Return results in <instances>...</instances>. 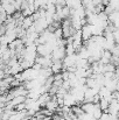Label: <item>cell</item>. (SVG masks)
I'll return each instance as SVG.
<instances>
[{
    "instance_id": "obj_3",
    "label": "cell",
    "mask_w": 119,
    "mask_h": 120,
    "mask_svg": "<svg viewBox=\"0 0 119 120\" xmlns=\"http://www.w3.org/2000/svg\"><path fill=\"white\" fill-rule=\"evenodd\" d=\"M53 51H54V48L49 43L39 44L38 45V54H39L40 56H50Z\"/></svg>"
},
{
    "instance_id": "obj_14",
    "label": "cell",
    "mask_w": 119,
    "mask_h": 120,
    "mask_svg": "<svg viewBox=\"0 0 119 120\" xmlns=\"http://www.w3.org/2000/svg\"><path fill=\"white\" fill-rule=\"evenodd\" d=\"M55 5H56V7H64V6H67V1L65 0H55Z\"/></svg>"
},
{
    "instance_id": "obj_12",
    "label": "cell",
    "mask_w": 119,
    "mask_h": 120,
    "mask_svg": "<svg viewBox=\"0 0 119 120\" xmlns=\"http://www.w3.org/2000/svg\"><path fill=\"white\" fill-rule=\"evenodd\" d=\"M79 118H81V120H97L92 114H89V113H85V112L83 114H81Z\"/></svg>"
},
{
    "instance_id": "obj_2",
    "label": "cell",
    "mask_w": 119,
    "mask_h": 120,
    "mask_svg": "<svg viewBox=\"0 0 119 120\" xmlns=\"http://www.w3.org/2000/svg\"><path fill=\"white\" fill-rule=\"evenodd\" d=\"M77 60H78V55L77 52L73 54V55H67L65 58L63 60V67H64V70L70 68V67H76V63H77Z\"/></svg>"
},
{
    "instance_id": "obj_5",
    "label": "cell",
    "mask_w": 119,
    "mask_h": 120,
    "mask_svg": "<svg viewBox=\"0 0 119 120\" xmlns=\"http://www.w3.org/2000/svg\"><path fill=\"white\" fill-rule=\"evenodd\" d=\"M82 38H83V42H85V41L90 40L92 36H93V34H92V26L91 25H89V23H86V25H84L83 27H82Z\"/></svg>"
},
{
    "instance_id": "obj_6",
    "label": "cell",
    "mask_w": 119,
    "mask_h": 120,
    "mask_svg": "<svg viewBox=\"0 0 119 120\" xmlns=\"http://www.w3.org/2000/svg\"><path fill=\"white\" fill-rule=\"evenodd\" d=\"M50 68H51V70H53L54 75H56V74H61V72L64 70L63 61H54Z\"/></svg>"
},
{
    "instance_id": "obj_8",
    "label": "cell",
    "mask_w": 119,
    "mask_h": 120,
    "mask_svg": "<svg viewBox=\"0 0 119 120\" xmlns=\"http://www.w3.org/2000/svg\"><path fill=\"white\" fill-rule=\"evenodd\" d=\"M34 22H35V20L33 19V15H29V16H25L23 18V20H22V28H25V29H28L29 27H32L33 25H34Z\"/></svg>"
},
{
    "instance_id": "obj_11",
    "label": "cell",
    "mask_w": 119,
    "mask_h": 120,
    "mask_svg": "<svg viewBox=\"0 0 119 120\" xmlns=\"http://www.w3.org/2000/svg\"><path fill=\"white\" fill-rule=\"evenodd\" d=\"M99 105H100V109H102L104 112H107V110H109V107H110V101H109L106 98H100Z\"/></svg>"
},
{
    "instance_id": "obj_9",
    "label": "cell",
    "mask_w": 119,
    "mask_h": 120,
    "mask_svg": "<svg viewBox=\"0 0 119 120\" xmlns=\"http://www.w3.org/2000/svg\"><path fill=\"white\" fill-rule=\"evenodd\" d=\"M22 71H23V69H22L20 62H18L16 64H14L13 67L9 68V75H12V76H16L18 74H20V72H22Z\"/></svg>"
},
{
    "instance_id": "obj_7",
    "label": "cell",
    "mask_w": 119,
    "mask_h": 120,
    "mask_svg": "<svg viewBox=\"0 0 119 120\" xmlns=\"http://www.w3.org/2000/svg\"><path fill=\"white\" fill-rule=\"evenodd\" d=\"M77 104V101H76V98H75V96L69 91L65 96H64V105H67V106H70V107H73V106H75Z\"/></svg>"
},
{
    "instance_id": "obj_13",
    "label": "cell",
    "mask_w": 119,
    "mask_h": 120,
    "mask_svg": "<svg viewBox=\"0 0 119 120\" xmlns=\"http://www.w3.org/2000/svg\"><path fill=\"white\" fill-rule=\"evenodd\" d=\"M55 36H56V39H63V30H62V27H60V28H57L56 30H55Z\"/></svg>"
},
{
    "instance_id": "obj_4",
    "label": "cell",
    "mask_w": 119,
    "mask_h": 120,
    "mask_svg": "<svg viewBox=\"0 0 119 120\" xmlns=\"http://www.w3.org/2000/svg\"><path fill=\"white\" fill-rule=\"evenodd\" d=\"M98 107H100L99 103H97V104H96V103H83V104H82L83 111H84L85 113H89V114H92V116H93L95 111H96Z\"/></svg>"
},
{
    "instance_id": "obj_1",
    "label": "cell",
    "mask_w": 119,
    "mask_h": 120,
    "mask_svg": "<svg viewBox=\"0 0 119 120\" xmlns=\"http://www.w3.org/2000/svg\"><path fill=\"white\" fill-rule=\"evenodd\" d=\"M67 56V50H65V45H58L57 48L54 49V51L51 52V58L53 61H63Z\"/></svg>"
},
{
    "instance_id": "obj_10",
    "label": "cell",
    "mask_w": 119,
    "mask_h": 120,
    "mask_svg": "<svg viewBox=\"0 0 119 120\" xmlns=\"http://www.w3.org/2000/svg\"><path fill=\"white\" fill-rule=\"evenodd\" d=\"M51 98H53V96H51L49 92H46V93L41 94V97L39 98V101H40V104H41V106H42V107H46L47 103H48Z\"/></svg>"
}]
</instances>
